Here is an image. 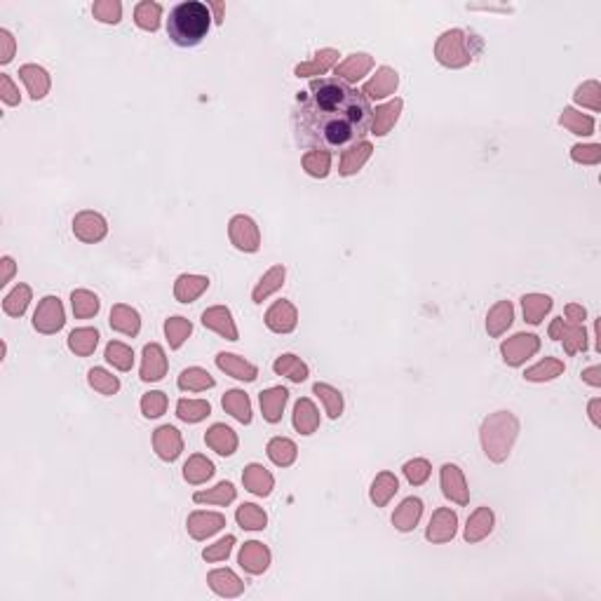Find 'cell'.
<instances>
[{
  "mask_svg": "<svg viewBox=\"0 0 601 601\" xmlns=\"http://www.w3.org/2000/svg\"><path fill=\"white\" fill-rule=\"evenodd\" d=\"M371 106L362 92L338 78L313 83L311 95L301 99L296 132L306 146L319 150H343L362 144L371 125Z\"/></svg>",
  "mask_w": 601,
  "mask_h": 601,
  "instance_id": "6da1fadb",
  "label": "cell"
},
{
  "mask_svg": "<svg viewBox=\"0 0 601 601\" xmlns=\"http://www.w3.org/2000/svg\"><path fill=\"white\" fill-rule=\"evenodd\" d=\"M209 24H212L209 5L200 0H186L169 12L167 36L179 48H195L205 40Z\"/></svg>",
  "mask_w": 601,
  "mask_h": 601,
  "instance_id": "7a4b0ae2",
  "label": "cell"
},
{
  "mask_svg": "<svg viewBox=\"0 0 601 601\" xmlns=\"http://www.w3.org/2000/svg\"><path fill=\"white\" fill-rule=\"evenodd\" d=\"M437 57L446 66H463L472 59V55L465 50V38L460 31H449L442 36L440 45H437Z\"/></svg>",
  "mask_w": 601,
  "mask_h": 601,
  "instance_id": "3957f363",
  "label": "cell"
},
{
  "mask_svg": "<svg viewBox=\"0 0 601 601\" xmlns=\"http://www.w3.org/2000/svg\"><path fill=\"white\" fill-rule=\"evenodd\" d=\"M61 324H63L61 303L59 299H55V296H48L36 311V329L45 331V334H52V331L61 329Z\"/></svg>",
  "mask_w": 601,
  "mask_h": 601,
  "instance_id": "277c9868",
  "label": "cell"
},
{
  "mask_svg": "<svg viewBox=\"0 0 601 601\" xmlns=\"http://www.w3.org/2000/svg\"><path fill=\"white\" fill-rule=\"evenodd\" d=\"M73 230L80 240L85 242H95V240H101L106 235V221H104L99 214H92V212H85L75 219L73 224Z\"/></svg>",
  "mask_w": 601,
  "mask_h": 601,
  "instance_id": "5b68a950",
  "label": "cell"
},
{
  "mask_svg": "<svg viewBox=\"0 0 601 601\" xmlns=\"http://www.w3.org/2000/svg\"><path fill=\"white\" fill-rule=\"evenodd\" d=\"M230 237H233V242H235L237 247L247 249V252H256V247H259V233H256L252 221L244 219V217L233 219Z\"/></svg>",
  "mask_w": 601,
  "mask_h": 601,
  "instance_id": "8992f818",
  "label": "cell"
},
{
  "mask_svg": "<svg viewBox=\"0 0 601 601\" xmlns=\"http://www.w3.org/2000/svg\"><path fill=\"white\" fill-rule=\"evenodd\" d=\"M535 350H538V338L529 336V334L526 336L519 334V336L512 338V341L505 343L503 355H505V359L510 362V364H522L524 357H529V355L535 353Z\"/></svg>",
  "mask_w": 601,
  "mask_h": 601,
  "instance_id": "52a82bcc",
  "label": "cell"
},
{
  "mask_svg": "<svg viewBox=\"0 0 601 601\" xmlns=\"http://www.w3.org/2000/svg\"><path fill=\"white\" fill-rule=\"evenodd\" d=\"M266 322H268V326H270L273 331L287 334V331H291L296 326V313H294V308H291L287 301H279V303H275V306L270 308Z\"/></svg>",
  "mask_w": 601,
  "mask_h": 601,
  "instance_id": "ba28073f",
  "label": "cell"
},
{
  "mask_svg": "<svg viewBox=\"0 0 601 601\" xmlns=\"http://www.w3.org/2000/svg\"><path fill=\"white\" fill-rule=\"evenodd\" d=\"M165 355H162L160 346H146L144 350V369L141 378L144 381H160L165 376Z\"/></svg>",
  "mask_w": 601,
  "mask_h": 601,
  "instance_id": "9c48e42d",
  "label": "cell"
},
{
  "mask_svg": "<svg viewBox=\"0 0 601 601\" xmlns=\"http://www.w3.org/2000/svg\"><path fill=\"white\" fill-rule=\"evenodd\" d=\"M395 87H397V73L393 71V68H381L376 78L364 87L362 95H369L373 99H383V97L393 95Z\"/></svg>",
  "mask_w": 601,
  "mask_h": 601,
  "instance_id": "30bf717a",
  "label": "cell"
},
{
  "mask_svg": "<svg viewBox=\"0 0 601 601\" xmlns=\"http://www.w3.org/2000/svg\"><path fill=\"white\" fill-rule=\"evenodd\" d=\"M217 364L224 371H228L230 376L240 378V381H254V378H256V366L247 364V362L240 359V357H235V355L221 353L219 357H217Z\"/></svg>",
  "mask_w": 601,
  "mask_h": 601,
  "instance_id": "8fae6325",
  "label": "cell"
},
{
  "mask_svg": "<svg viewBox=\"0 0 601 601\" xmlns=\"http://www.w3.org/2000/svg\"><path fill=\"white\" fill-rule=\"evenodd\" d=\"M155 449H157V453H160V456L165 458V460H174V458H177L179 451H181V440H179L177 430L169 428V425H165V428L157 430V435H155Z\"/></svg>",
  "mask_w": 601,
  "mask_h": 601,
  "instance_id": "7c38bea8",
  "label": "cell"
},
{
  "mask_svg": "<svg viewBox=\"0 0 601 601\" xmlns=\"http://www.w3.org/2000/svg\"><path fill=\"white\" fill-rule=\"evenodd\" d=\"M202 322H205L207 326H212V329H217L219 334H224L228 341H235L237 338L235 326H233V322H230V313L224 311V308H212V311H207L205 315H202Z\"/></svg>",
  "mask_w": 601,
  "mask_h": 601,
  "instance_id": "4fadbf2b",
  "label": "cell"
},
{
  "mask_svg": "<svg viewBox=\"0 0 601 601\" xmlns=\"http://www.w3.org/2000/svg\"><path fill=\"white\" fill-rule=\"evenodd\" d=\"M287 390L284 388H273L268 393L261 395V406H264V416L270 423H277L279 416H282V406L287 402Z\"/></svg>",
  "mask_w": 601,
  "mask_h": 601,
  "instance_id": "5bb4252c",
  "label": "cell"
},
{
  "mask_svg": "<svg viewBox=\"0 0 601 601\" xmlns=\"http://www.w3.org/2000/svg\"><path fill=\"white\" fill-rule=\"evenodd\" d=\"M207 444L217 449L221 456H230L237 446V440H235V435H233L230 428H226V425H214L207 435Z\"/></svg>",
  "mask_w": 601,
  "mask_h": 601,
  "instance_id": "9a60e30c",
  "label": "cell"
},
{
  "mask_svg": "<svg viewBox=\"0 0 601 601\" xmlns=\"http://www.w3.org/2000/svg\"><path fill=\"white\" fill-rule=\"evenodd\" d=\"M442 482H444V493L449 498L458 500V503H465L468 500V493H465V484L463 477L456 465H444V472H442Z\"/></svg>",
  "mask_w": 601,
  "mask_h": 601,
  "instance_id": "2e32d148",
  "label": "cell"
},
{
  "mask_svg": "<svg viewBox=\"0 0 601 601\" xmlns=\"http://www.w3.org/2000/svg\"><path fill=\"white\" fill-rule=\"evenodd\" d=\"M456 531V515L446 510H440L435 515V522L430 524L428 538L430 540H449Z\"/></svg>",
  "mask_w": 601,
  "mask_h": 601,
  "instance_id": "e0dca14e",
  "label": "cell"
},
{
  "mask_svg": "<svg viewBox=\"0 0 601 601\" xmlns=\"http://www.w3.org/2000/svg\"><path fill=\"white\" fill-rule=\"evenodd\" d=\"M110 326L134 336L139 331V315L127 306H115L110 313Z\"/></svg>",
  "mask_w": 601,
  "mask_h": 601,
  "instance_id": "ac0fdd59",
  "label": "cell"
},
{
  "mask_svg": "<svg viewBox=\"0 0 601 601\" xmlns=\"http://www.w3.org/2000/svg\"><path fill=\"white\" fill-rule=\"evenodd\" d=\"M21 78H24V83L28 85V90H31L33 99H43L45 97V92H48V87H50V80H48V73H45L43 68L24 66V68H21Z\"/></svg>",
  "mask_w": 601,
  "mask_h": 601,
  "instance_id": "d6986e66",
  "label": "cell"
},
{
  "mask_svg": "<svg viewBox=\"0 0 601 601\" xmlns=\"http://www.w3.org/2000/svg\"><path fill=\"white\" fill-rule=\"evenodd\" d=\"M421 510H423V505H421V500H418V498H409V500H404L400 510L395 512V524H397V529H400V531H409V529H413V524H416V522H418V517H421Z\"/></svg>",
  "mask_w": 601,
  "mask_h": 601,
  "instance_id": "ffe728a7",
  "label": "cell"
},
{
  "mask_svg": "<svg viewBox=\"0 0 601 601\" xmlns=\"http://www.w3.org/2000/svg\"><path fill=\"white\" fill-rule=\"evenodd\" d=\"M371 68V57L366 55H353L346 63H341V66L336 68V75H341V78L346 80H359L362 75H364L366 71Z\"/></svg>",
  "mask_w": 601,
  "mask_h": 601,
  "instance_id": "44dd1931",
  "label": "cell"
},
{
  "mask_svg": "<svg viewBox=\"0 0 601 601\" xmlns=\"http://www.w3.org/2000/svg\"><path fill=\"white\" fill-rule=\"evenodd\" d=\"M160 12H162L160 5L146 0V3L137 5V10H134V19H137V24L146 28V31H155V28L160 26Z\"/></svg>",
  "mask_w": 601,
  "mask_h": 601,
  "instance_id": "7402d4cb",
  "label": "cell"
},
{
  "mask_svg": "<svg viewBox=\"0 0 601 601\" xmlns=\"http://www.w3.org/2000/svg\"><path fill=\"white\" fill-rule=\"evenodd\" d=\"M224 409H228L237 421L249 423L252 421V409H249V400L247 395L240 393V390H233L224 397Z\"/></svg>",
  "mask_w": 601,
  "mask_h": 601,
  "instance_id": "603a6c76",
  "label": "cell"
},
{
  "mask_svg": "<svg viewBox=\"0 0 601 601\" xmlns=\"http://www.w3.org/2000/svg\"><path fill=\"white\" fill-rule=\"evenodd\" d=\"M294 425L303 435H311L313 430L317 428V411H315V406L308 400H301L299 404H296Z\"/></svg>",
  "mask_w": 601,
  "mask_h": 601,
  "instance_id": "cb8c5ba5",
  "label": "cell"
},
{
  "mask_svg": "<svg viewBox=\"0 0 601 601\" xmlns=\"http://www.w3.org/2000/svg\"><path fill=\"white\" fill-rule=\"evenodd\" d=\"M244 484L249 486V491L268 495L273 489V477L264 472V468H259V465H249L247 472H244Z\"/></svg>",
  "mask_w": 601,
  "mask_h": 601,
  "instance_id": "d4e9b609",
  "label": "cell"
},
{
  "mask_svg": "<svg viewBox=\"0 0 601 601\" xmlns=\"http://www.w3.org/2000/svg\"><path fill=\"white\" fill-rule=\"evenodd\" d=\"M209 279L207 277H193V275H181L177 282V296L184 303L193 301L195 296H200L207 289Z\"/></svg>",
  "mask_w": 601,
  "mask_h": 601,
  "instance_id": "484cf974",
  "label": "cell"
},
{
  "mask_svg": "<svg viewBox=\"0 0 601 601\" xmlns=\"http://www.w3.org/2000/svg\"><path fill=\"white\" fill-rule=\"evenodd\" d=\"M240 562H242V566H247L252 573H259V571H264L268 566L266 547L259 545V542H249V545L244 547L242 554H240Z\"/></svg>",
  "mask_w": 601,
  "mask_h": 601,
  "instance_id": "4316f807",
  "label": "cell"
},
{
  "mask_svg": "<svg viewBox=\"0 0 601 601\" xmlns=\"http://www.w3.org/2000/svg\"><path fill=\"white\" fill-rule=\"evenodd\" d=\"M221 526H224V517L221 515H193L188 529L195 538H205V535H212Z\"/></svg>",
  "mask_w": 601,
  "mask_h": 601,
  "instance_id": "83f0119b",
  "label": "cell"
},
{
  "mask_svg": "<svg viewBox=\"0 0 601 601\" xmlns=\"http://www.w3.org/2000/svg\"><path fill=\"white\" fill-rule=\"evenodd\" d=\"M550 308H552V301L547 299V296L533 294V296H526V299H524V315H526V319L531 324H538Z\"/></svg>",
  "mask_w": 601,
  "mask_h": 601,
  "instance_id": "f1b7e54d",
  "label": "cell"
},
{
  "mask_svg": "<svg viewBox=\"0 0 601 601\" xmlns=\"http://www.w3.org/2000/svg\"><path fill=\"white\" fill-rule=\"evenodd\" d=\"M275 371L282 373V376H289L291 381H296V383L306 381V376H308L306 364H301V359H296L294 355H284V357H279L275 362Z\"/></svg>",
  "mask_w": 601,
  "mask_h": 601,
  "instance_id": "f546056e",
  "label": "cell"
},
{
  "mask_svg": "<svg viewBox=\"0 0 601 601\" xmlns=\"http://www.w3.org/2000/svg\"><path fill=\"white\" fill-rule=\"evenodd\" d=\"M99 341V334L95 329H78L73 331L71 338H68V346H71V350H75L78 355H90L92 350H95Z\"/></svg>",
  "mask_w": 601,
  "mask_h": 601,
  "instance_id": "4dcf8cb0",
  "label": "cell"
},
{
  "mask_svg": "<svg viewBox=\"0 0 601 601\" xmlns=\"http://www.w3.org/2000/svg\"><path fill=\"white\" fill-rule=\"evenodd\" d=\"M268 456L275 460L277 465L294 463V458H296L294 442H289V440H273L270 444H268Z\"/></svg>",
  "mask_w": 601,
  "mask_h": 601,
  "instance_id": "1f68e13d",
  "label": "cell"
},
{
  "mask_svg": "<svg viewBox=\"0 0 601 601\" xmlns=\"http://www.w3.org/2000/svg\"><path fill=\"white\" fill-rule=\"evenodd\" d=\"M184 470H186V480L193 482V484H200V482H205L207 477L214 475V465L209 463V460L202 458V456L190 458L188 463H186Z\"/></svg>",
  "mask_w": 601,
  "mask_h": 601,
  "instance_id": "d6a6232c",
  "label": "cell"
},
{
  "mask_svg": "<svg viewBox=\"0 0 601 601\" xmlns=\"http://www.w3.org/2000/svg\"><path fill=\"white\" fill-rule=\"evenodd\" d=\"M179 385L184 390H205V388H212L214 378L202 369H188V371L181 373Z\"/></svg>",
  "mask_w": 601,
  "mask_h": 601,
  "instance_id": "836d02e7",
  "label": "cell"
},
{
  "mask_svg": "<svg viewBox=\"0 0 601 601\" xmlns=\"http://www.w3.org/2000/svg\"><path fill=\"white\" fill-rule=\"evenodd\" d=\"M491 524H493V517L489 510H480L475 517L470 519L468 524V531H465V538L468 540H480L482 535H486L491 531Z\"/></svg>",
  "mask_w": 601,
  "mask_h": 601,
  "instance_id": "e575fe53",
  "label": "cell"
},
{
  "mask_svg": "<svg viewBox=\"0 0 601 601\" xmlns=\"http://www.w3.org/2000/svg\"><path fill=\"white\" fill-rule=\"evenodd\" d=\"M177 411H179L181 421L197 423V421H202V418H205L207 413H209V404H207V402H193V400L186 402V400H181L179 406H177Z\"/></svg>",
  "mask_w": 601,
  "mask_h": 601,
  "instance_id": "d590c367",
  "label": "cell"
},
{
  "mask_svg": "<svg viewBox=\"0 0 601 601\" xmlns=\"http://www.w3.org/2000/svg\"><path fill=\"white\" fill-rule=\"evenodd\" d=\"M395 491H397V480L393 475H388V472H383V475L373 482L371 498H373V503H376V505H385V503H388V498Z\"/></svg>",
  "mask_w": 601,
  "mask_h": 601,
  "instance_id": "8d00e7d4",
  "label": "cell"
},
{
  "mask_svg": "<svg viewBox=\"0 0 601 601\" xmlns=\"http://www.w3.org/2000/svg\"><path fill=\"white\" fill-rule=\"evenodd\" d=\"M402 108V101H395L390 106H383L376 110V120H373V134H385L393 127V122L397 120V113Z\"/></svg>",
  "mask_w": 601,
  "mask_h": 601,
  "instance_id": "74e56055",
  "label": "cell"
},
{
  "mask_svg": "<svg viewBox=\"0 0 601 601\" xmlns=\"http://www.w3.org/2000/svg\"><path fill=\"white\" fill-rule=\"evenodd\" d=\"M73 311L78 317H90L99 311V299L90 291H73Z\"/></svg>",
  "mask_w": 601,
  "mask_h": 601,
  "instance_id": "f35d334b",
  "label": "cell"
},
{
  "mask_svg": "<svg viewBox=\"0 0 601 601\" xmlns=\"http://www.w3.org/2000/svg\"><path fill=\"white\" fill-rule=\"evenodd\" d=\"M106 359L110 362V364L118 366V369L127 371V369H132L134 355H132V350L127 346H122V343H110V346L106 348Z\"/></svg>",
  "mask_w": 601,
  "mask_h": 601,
  "instance_id": "ab89813d",
  "label": "cell"
},
{
  "mask_svg": "<svg viewBox=\"0 0 601 601\" xmlns=\"http://www.w3.org/2000/svg\"><path fill=\"white\" fill-rule=\"evenodd\" d=\"M336 59V52L334 50H324L322 55H317L315 57V61H311V63H303V66H299L296 68V75H317V71L322 73V71H326V68L331 66V61Z\"/></svg>",
  "mask_w": 601,
  "mask_h": 601,
  "instance_id": "60d3db41",
  "label": "cell"
},
{
  "mask_svg": "<svg viewBox=\"0 0 601 601\" xmlns=\"http://www.w3.org/2000/svg\"><path fill=\"white\" fill-rule=\"evenodd\" d=\"M237 522L242 524V529H264L266 515L256 505H242L237 510Z\"/></svg>",
  "mask_w": 601,
  "mask_h": 601,
  "instance_id": "b9f144b4",
  "label": "cell"
},
{
  "mask_svg": "<svg viewBox=\"0 0 601 601\" xmlns=\"http://www.w3.org/2000/svg\"><path fill=\"white\" fill-rule=\"evenodd\" d=\"M369 150H371V146H369V144H364V141L359 144V148H357V146H355L353 150H348V155L343 157L341 172H343V174H353V172H357V167L366 160V157H369Z\"/></svg>",
  "mask_w": 601,
  "mask_h": 601,
  "instance_id": "7bdbcfd3",
  "label": "cell"
},
{
  "mask_svg": "<svg viewBox=\"0 0 601 601\" xmlns=\"http://www.w3.org/2000/svg\"><path fill=\"white\" fill-rule=\"evenodd\" d=\"M92 12L99 21L104 24H118L120 21V14H122V5L115 3V0H106V3H97L92 8Z\"/></svg>",
  "mask_w": 601,
  "mask_h": 601,
  "instance_id": "ee69618b",
  "label": "cell"
},
{
  "mask_svg": "<svg viewBox=\"0 0 601 601\" xmlns=\"http://www.w3.org/2000/svg\"><path fill=\"white\" fill-rule=\"evenodd\" d=\"M235 498V489H233V484H228V482H224V484H219L217 489H214V491H209V493H195V500L197 503H230V500Z\"/></svg>",
  "mask_w": 601,
  "mask_h": 601,
  "instance_id": "f6af8a7d",
  "label": "cell"
},
{
  "mask_svg": "<svg viewBox=\"0 0 601 601\" xmlns=\"http://www.w3.org/2000/svg\"><path fill=\"white\" fill-rule=\"evenodd\" d=\"M510 322H512V306H510V303H500V306H495L493 313H491V319H489V331L495 336V334H500L505 326H510Z\"/></svg>",
  "mask_w": 601,
  "mask_h": 601,
  "instance_id": "bcb514c9",
  "label": "cell"
},
{
  "mask_svg": "<svg viewBox=\"0 0 601 601\" xmlns=\"http://www.w3.org/2000/svg\"><path fill=\"white\" fill-rule=\"evenodd\" d=\"M315 393L322 395L324 404H326V411H329L331 418H338L341 416V409H343V402H341V395L336 393L334 388H329V385H315Z\"/></svg>",
  "mask_w": 601,
  "mask_h": 601,
  "instance_id": "7dc6e473",
  "label": "cell"
},
{
  "mask_svg": "<svg viewBox=\"0 0 601 601\" xmlns=\"http://www.w3.org/2000/svg\"><path fill=\"white\" fill-rule=\"evenodd\" d=\"M303 165H306L308 172L315 174V177H326V172H329V153H324V150H313V153L306 155Z\"/></svg>",
  "mask_w": 601,
  "mask_h": 601,
  "instance_id": "c3c4849f",
  "label": "cell"
},
{
  "mask_svg": "<svg viewBox=\"0 0 601 601\" xmlns=\"http://www.w3.org/2000/svg\"><path fill=\"white\" fill-rule=\"evenodd\" d=\"M282 279H284V268H273V270L268 273L264 279H261V287L254 291V299L256 301L266 299L270 291H275L279 284H282Z\"/></svg>",
  "mask_w": 601,
  "mask_h": 601,
  "instance_id": "681fc988",
  "label": "cell"
},
{
  "mask_svg": "<svg viewBox=\"0 0 601 601\" xmlns=\"http://www.w3.org/2000/svg\"><path fill=\"white\" fill-rule=\"evenodd\" d=\"M562 369H564V364H559V362H554V359H545L542 364L533 366V369L526 373V378L529 381H547V378L559 376Z\"/></svg>",
  "mask_w": 601,
  "mask_h": 601,
  "instance_id": "f907efd6",
  "label": "cell"
},
{
  "mask_svg": "<svg viewBox=\"0 0 601 601\" xmlns=\"http://www.w3.org/2000/svg\"><path fill=\"white\" fill-rule=\"evenodd\" d=\"M562 125L571 127L575 134H592L594 122H592V118H582V115H578L575 110L569 108V110H564V115H562Z\"/></svg>",
  "mask_w": 601,
  "mask_h": 601,
  "instance_id": "816d5d0a",
  "label": "cell"
},
{
  "mask_svg": "<svg viewBox=\"0 0 601 601\" xmlns=\"http://www.w3.org/2000/svg\"><path fill=\"white\" fill-rule=\"evenodd\" d=\"M90 383L95 385L97 390H101L104 395H113L115 390L120 388L118 378L108 376V373L104 371V369H92V371H90Z\"/></svg>",
  "mask_w": 601,
  "mask_h": 601,
  "instance_id": "f5cc1de1",
  "label": "cell"
},
{
  "mask_svg": "<svg viewBox=\"0 0 601 601\" xmlns=\"http://www.w3.org/2000/svg\"><path fill=\"white\" fill-rule=\"evenodd\" d=\"M188 334H190V322H186L184 317H174L167 322V336L169 341H172V348H179Z\"/></svg>",
  "mask_w": 601,
  "mask_h": 601,
  "instance_id": "db71d44e",
  "label": "cell"
},
{
  "mask_svg": "<svg viewBox=\"0 0 601 601\" xmlns=\"http://www.w3.org/2000/svg\"><path fill=\"white\" fill-rule=\"evenodd\" d=\"M26 303H28V287H17L12 294L8 296V301H5V311L10 315H21L26 311Z\"/></svg>",
  "mask_w": 601,
  "mask_h": 601,
  "instance_id": "11a10c76",
  "label": "cell"
},
{
  "mask_svg": "<svg viewBox=\"0 0 601 601\" xmlns=\"http://www.w3.org/2000/svg\"><path fill=\"white\" fill-rule=\"evenodd\" d=\"M165 406H167V400H165V395L162 393H150V395H146L144 397V402H141V409H144V413L148 418H155V416H160L162 411H165Z\"/></svg>",
  "mask_w": 601,
  "mask_h": 601,
  "instance_id": "9f6ffc18",
  "label": "cell"
},
{
  "mask_svg": "<svg viewBox=\"0 0 601 601\" xmlns=\"http://www.w3.org/2000/svg\"><path fill=\"white\" fill-rule=\"evenodd\" d=\"M404 472L411 484H423L430 477V465L425 460H411V463L404 465Z\"/></svg>",
  "mask_w": 601,
  "mask_h": 601,
  "instance_id": "6f0895ef",
  "label": "cell"
},
{
  "mask_svg": "<svg viewBox=\"0 0 601 601\" xmlns=\"http://www.w3.org/2000/svg\"><path fill=\"white\" fill-rule=\"evenodd\" d=\"M597 92H599L597 83H587L585 87H580V90H578L575 99H578V101H580V104H587V106H592L594 110H597V108H599Z\"/></svg>",
  "mask_w": 601,
  "mask_h": 601,
  "instance_id": "680465c9",
  "label": "cell"
},
{
  "mask_svg": "<svg viewBox=\"0 0 601 601\" xmlns=\"http://www.w3.org/2000/svg\"><path fill=\"white\" fill-rule=\"evenodd\" d=\"M573 157H575V160H582V162H597L599 160V146H587V148L575 146Z\"/></svg>",
  "mask_w": 601,
  "mask_h": 601,
  "instance_id": "91938a15",
  "label": "cell"
},
{
  "mask_svg": "<svg viewBox=\"0 0 601 601\" xmlns=\"http://www.w3.org/2000/svg\"><path fill=\"white\" fill-rule=\"evenodd\" d=\"M233 542H235V540H233V535H228V538L221 540L219 545L214 547V550H207V552H205V557H207V559H221V557H226V554L230 552V545H233Z\"/></svg>",
  "mask_w": 601,
  "mask_h": 601,
  "instance_id": "94428289",
  "label": "cell"
},
{
  "mask_svg": "<svg viewBox=\"0 0 601 601\" xmlns=\"http://www.w3.org/2000/svg\"><path fill=\"white\" fill-rule=\"evenodd\" d=\"M0 38H3V43H5V55L0 57V59L10 61V59H12V36H10L8 31H0Z\"/></svg>",
  "mask_w": 601,
  "mask_h": 601,
  "instance_id": "6125c7cd",
  "label": "cell"
},
{
  "mask_svg": "<svg viewBox=\"0 0 601 601\" xmlns=\"http://www.w3.org/2000/svg\"><path fill=\"white\" fill-rule=\"evenodd\" d=\"M3 90H5V101H8V104H17V101H19V97H14V90H12V85H10L8 75L3 78Z\"/></svg>",
  "mask_w": 601,
  "mask_h": 601,
  "instance_id": "be15d7a7",
  "label": "cell"
},
{
  "mask_svg": "<svg viewBox=\"0 0 601 601\" xmlns=\"http://www.w3.org/2000/svg\"><path fill=\"white\" fill-rule=\"evenodd\" d=\"M569 315H571V317H578V319H585V311H582V308H578V306H569Z\"/></svg>",
  "mask_w": 601,
  "mask_h": 601,
  "instance_id": "e7e4bbea",
  "label": "cell"
},
{
  "mask_svg": "<svg viewBox=\"0 0 601 601\" xmlns=\"http://www.w3.org/2000/svg\"><path fill=\"white\" fill-rule=\"evenodd\" d=\"M594 373H597V369H589L585 376H587V381L592 383V385H599V378H594Z\"/></svg>",
  "mask_w": 601,
  "mask_h": 601,
  "instance_id": "03108f58",
  "label": "cell"
},
{
  "mask_svg": "<svg viewBox=\"0 0 601 601\" xmlns=\"http://www.w3.org/2000/svg\"><path fill=\"white\" fill-rule=\"evenodd\" d=\"M214 10H217V21H221V12H224V5H214Z\"/></svg>",
  "mask_w": 601,
  "mask_h": 601,
  "instance_id": "003e7915",
  "label": "cell"
}]
</instances>
